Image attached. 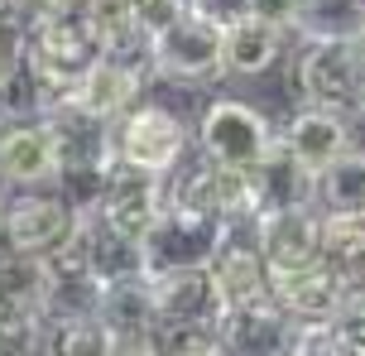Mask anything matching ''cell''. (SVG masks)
I'll use <instances>...</instances> for the list:
<instances>
[{
  "label": "cell",
  "mask_w": 365,
  "mask_h": 356,
  "mask_svg": "<svg viewBox=\"0 0 365 356\" xmlns=\"http://www.w3.org/2000/svg\"><path fill=\"white\" fill-rule=\"evenodd\" d=\"M293 92L303 106H322L346 121L365 116V54L356 34H303L293 54Z\"/></svg>",
  "instance_id": "6da1fadb"
},
{
  "label": "cell",
  "mask_w": 365,
  "mask_h": 356,
  "mask_svg": "<svg viewBox=\"0 0 365 356\" xmlns=\"http://www.w3.org/2000/svg\"><path fill=\"white\" fill-rule=\"evenodd\" d=\"M145 68L159 82H212L226 73V24L207 10H187L182 19H173L168 29L149 34L145 44Z\"/></svg>",
  "instance_id": "7a4b0ae2"
},
{
  "label": "cell",
  "mask_w": 365,
  "mask_h": 356,
  "mask_svg": "<svg viewBox=\"0 0 365 356\" xmlns=\"http://www.w3.org/2000/svg\"><path fill=\"white\" fill-rule=\"evenodd\" d=\"M240 226L226 222V217H212V212H197V207L182 203H164L154 231L145 236V260L149 275H168V270H202V265L217 260V250Z\"/></svg>",
  "instance_id": "3957f363"
},
{
  "label": "cell",
  "mask_w": 365,
  "mask_h": 356,
  "mask_svg": "<svg viewBox=\"0 0 365 356\" xmlns=\"http://www.w3.org/2000/svg\"><path fill=\"white\" fill-rule=\"evenodd\" d=\"M96 58H101V49L87 34L82 15H53V19L24 24V68L34 73V82L43 92L53 96V106Z\"/></svg>",
  "instance_id": "277c9868"
},
{
  "label": "cell",
  "mask_w": 365,
  "mask_h": 356,
  "mask_svg": "<svg viewBox=\"0 0 365 356\" xmlns=\"http://www.w3.org/2000/svg\"><path fill=\"white\" fill-rule=\"evenodd\" d=\"M110 154L120 169L168 178L187 154V126L159 101H140L135 111H125L110 126Z\"/></svg>",
  "instance_id": "5b68a950"
},
{
  "label": "cell",
  "mask_w": 365,
  "mask_h": 356,
  "mask_svg": "<svg viewBox=\"0 0 365 356\" xmlns=\"http://www.w3.org/2000/svg\"><path fill=\"white\" fill-rule=\"evenodd\" d=\"M145 77H149L145 58L101 54L87 73L63 92V101H58L53 111L82 116V121H91V126H115L125 111L140 106V96H145Z\"/></svg>",
  "instance_id": "8992f818"
},
{
  "label": "cell",
  "mask_w": 365,
  "mask_h": 356,
  "mask_svg": "<svg viewBox=\"0 0 365 356\" xmlns=\"http://www.w3.org/2000/svg\"><path fill=\"white\" fill-rule=\"evenodd\" d=\"M274 140H279V131L250 101H236V96L212 101L197 126L202 159H217V164H231V169H255L259 159L274 150Z\"/></svg>",
  "instance_id": "52a82bcc"
},
{
  "label": "cell",
  "mask_w": 365,
  "mask_h": 356,
  "mask_svg": "<svg viewBox=\"0 0 365 356\" xmlns=\"http://www.w3.org/2000/svg\"><path fill=\"white\" fill-rule=\"evenodd\" d=\"M68 145L53 116H29V121H10L5 140H0V178L10 188H53L63 173Z\"/></svg>",
  "instance_id": "ba28073f"
},
{
  "label": "cell",
  "mask_w": 365,
  "mask_h": 356,
  "mask_svg": "<svg viewBox=\"0 0 365 356\" xmlns=\"http://www.w3.org/2000/svg\"><path fill=\"white\" fill-rule=\"evenodd\" d=\"M168 203L197 207L212 217H226L236 226H250L255 217V193H250V169H231L217 159H202L192 169L168 173Z\"/></svg>",
  "instance_id": "9c48e42d"
},
{
  "label": "cell",
  "mask_w": 365,
  "mask_h": 356,
  "mask_svg": "<svg viewBox=\"0 0 365 356\" xmlns=\"http://www.w3.org/2000/svg\"><path fill=\"white\" fill-rule=\"evenodd\" d=\"M77 231V212L58 188H15L10 193V217H5V241L24 255H58L68 236Z\"/></svg>",
  "instance_id": "30bf717a"
},
{
  "label": "cell",
  "mask_w": 365,
  "mask_h": 356,
  "mask_svg": "<svg viewBox=\"0 0 365 356\" xmlns=\"http://www.w3.org/2000/svg\"><path fill=\"white\" fill-rule=\"evenodd\" d=\"M250 241L274 270H308L322 260V207H289V212H255Z\"/></svg>",
  "instance_id": "8fae6325"
},
{
  "label": "cell",
  "mask_w": 365,
  "mask_h": 356,
  "mask_svg": "<svg viewBox=\"0 0 365 356\" xmlns=\"http://www.w3.org/2000/svg\"><path fill=\"white\" fill-rule=\"evenodd\" d=\"M149 280H154L159 327H212V332H221V322L231 318L207 265L202 270H168V275H149Z\"/></svg>",
  "instance_id": "7c38bea8"
},
{
  "label": "cell",
  "mask_w": 365,
  "mask_h": 356,
  "mask_svg": "<svg viewBox=\"0 0 365 356\" xmlns=\"http://www.w3.org/2000/svg\"><path fill=\"white\" fill-rule=\"evenodd\" d=\"M164 203H168V178H154V173L120 169V164H115L96 217H101L110 231L130 236V241H145L149 231H154V222H159Z\"/></svg>",
  "instance_id": "4fadbf2b"
},
{
  "label": "cell",
  "mask_w": 365,
  "mask_h": 356,
  "mask_svg": "<svg viewBox=\"0 0 365 356\" xmlns=\"http://www.w3.org/2000/svg\"><path fill=\"white\" fill-rule=\"evenodd\" d=\"M269 299L289 313L293 322H331L346 303V280L327 260L308 270H274L269 275Z\"/></svg>",
  "instance_id": "5bb4252c"
},
{
  "label": "cell",
  "mask_w": 365,
  "mask_h": 356,
  "mask_svg": "<svg viewBox=\"0 0 365 356\" xmlns=\"http://www.w3.org/2000/svg\"><path fill=\"white\" fill-rule=\"evenodd\" d=\"M250 193H255V212L317 207V173H312L284 140H274V150L250 169Z\"/></svg>",
  "instance_id": "9a60e30c"
},
{
  "label": "cell",
  "mask_w": 365,
  "mask_h": 356,
  "mask_svg": "<svg viewBox=\"0 0 365 356\" xmlns=\"http://www.w3.org/2000/svg\"><path fill=\"white\" fill-rule=\"evenodd\" d=\"M279 140L289 145L312 173H322L331 159H341L346 150H356V121L336 111H322V106H298V111L284 121Z\"/></svg>",
  "instance_id": "2e32d148"
},
{
  "label": "cell",
  "mask_w": 365,
  "mask_h": 356,
  "mask_svg": "<svg viewBox=\"0 0 365 356\" xmlns=\"http://www.w3.org/2000/svg\"><path fill=\"white\" fill-rule=\"evenodd\" d=\"M221 342H226L231 356H293L298 322L274 299H264V303H250V308H236L221 322Z\"/></svg>",
  "instance_id": "e0dca14e"
},
{
  "label": "cell",
  "mask_w": 365,
  "mask_h": 356,
  "mask_svg": "<svg viewBox=\"0 0 365 356\" xmlns=\"http://www.w3.org/2000/svg\"><path fill=\"white\" fill-rule=\"evenodd\" d=\"M289 49V29L259 15L226 19V73L231 77H264Z\"/></svg>",
  "instance_id": "ac0fdd59"
},
{
  "label": "cell",
  "mask_w": 365,
  "mask_h": 356,
  "mask_svg": "<svg viewBox=\"0 0 365 356\" xmlns=\"http://www.w3.org/2000/svg\"><path fill=\"white\" fill-rule=\"evenodd\" d=\"M207 270H212L221 299H226V313L269 299V265H264V255H259L255 241H236V236H231Z\"/></svg>",
  "instance_id": "d6986e66"
},
{
  "label": "cell",
  "mask_w": 365,
  "mask_h": 356,
  "mask_svg": "<svg viewBox=\"0 0 365 356\" xmlns=\"http://www.w3.org/2000/svg\"><path fill=\"white\" fill-rule=\"evenodd\" d=\"M77 15L87 24V34L96 39L101 54L115 58H145V5L140 0H82Z\"/></svg>",
  "instance_id": "ffe728a7"
},
{
  "label": "cell",
  "mask_w": 365,
  "mask_h": 356,
  "mask_svg": "<svg viewBox=\"0 0 365 356\" xmlns=\"http://www.w3.org/2000/svg\"><path fill=\"white\" fill-rule=\"evenodd\" d=\"M48 280H53V265L43 255H24L10 241H0V303L5 308H34V313H43Z\"/></svg>",
  "instance_id": "44dd1931"
},
{
  "label": "cell",
  "mask_w": 365,
  "mask_h": 356,
  "mask_svg": "<svg viewBox=\"0 0 365 356\" xmlns=\"http://www.w3.org/2000/svg\"><path fill=\"white\" fill-rule=\"evenodd\" d=\"M53 265V280H48V299H43V318L48 322H68V318H96L101 313V294H106V284L87 275V270H77V265Z\"/></svg>",
  "instance_id": "7402d4cb"
},
{
  "label": "cell",
  "mask_w": 365,
  "mask_h": 356,
  "mask_svg": "<svg viewBox=\"0 0 365 356\" xmlns=\"http://www.w3.org/2000/svg\"><path fill=\"white\" fill-rule=\"evenodd\" d=\"M96 318L106 322L110 332H154V327H159V313H154V280H149V275H135V280L106 284Z\"/></svg>",
  "instance_id": "603a6c76"
},
{
  "label": "cell",
  "mask_w": 365,
  "mask_h": 356,
  "mask_svg": "<svg viewBox=\"0 0 365 356\" xmlns=\"http://www.w3.org/2000/svg\"><path fill=\"white\" fill-rule=\"evenodd\" d=\"M322 260L346 280V289L365 284V217L322 212Z\"/></svg>",
  "instance_id": "cb8c5ba5"
},
{
  "label": "cell",
  "mask_w": 365,
  "mask_h": 356,
  "mask_svg": "<svg viewBox=\"0 0 365 356\" xmlns=\"http://www.w3.org/2000/svg\"><path fill=\"white\" fill-rule=\"evenodd\" d=\"M317 207L365 217V150H346L317 173Z\"/></svg>",
  "instance_id": "d4e9b609"
},
{
  "label": "cell",
  "mask_w": 365,
  "mask_h": 356,
  "mask_svg": "<svg viewBox=\"0 0 365 356\" xmlns=\"http://www.w3.org/2000/svg\"><path fill=\"white\" fill-rule=\"evenodd\" d=\"M115 332L101 318H68L48 322V352L43 356H110Z\"/></svg>",
  "instance_id": "484cf974"
},
{
  "label": "cell",
  "mask_w": 365,
  "mask_h": 356,
  "mask_svg": "<svg viewBox=\"0 0 365 356\" xmlns=\"http://www.w3.org/2000/svg\"><path fill=\"white\" fill-rule=\"evenodd\" d=\"M48 352V318L34 308L0 313V356H43Z\"/></svg>",
  "instance_id": "4316f807"
},
{
  "label": "cell",
  "mask_w": 365,
  "mask_h": 356,
  "mask_svg": "<svg viewBox=\"0 0 365 356\" xmlns=\"http://www.w3.org/2000/svg\"><path fill=\"white\" fill-rule=\"evenodd\" d=\"M327 327H331L336 356H365V284L346 289V303H341V313Z\"/></svg>",
  "instance_id": "83f0119b"
},
{
  "label": "cell",
  "mask_w": 365,
  "mask_h": 356,
  "mask_svg": "<svg viewBox=\"0 0 365 356\" xmlns=\"http://www.w3.org/2000/svg\"><path fill=\"white\" fill-rule=\"evenodd\" d=\"M159 356H231L212 327H154Z\"/></svg>",
  "instance_id": "f1b7e54d"
},
{
  "label": "cell",
  "mask_w": 365,
  "mask_h": 356,
  "mask_svg": "<svg viewBox=\"0 0 365 356\" xmlns=\"http://www.w3.org/2000/svg\"><path fill=\"white\" fill-rule=\"evenodd\" d=\"M308 10H312V0H250V10H245V15L274 19V24H284L289 34H298V29L308 24Z\"/></svg>",
  "instance_id": "f546056e"
},
{
  "label": "cell",
  "mask_w": 365,
  "mask_h": 356,
  "mask_svg": "<svg viewBox=\"0 0 365 356\" xmlns=\"http://www.w3.org/2000/svg\"><path fill=\"white\" fill-rule=\"evenodd\" d=\"M24 73V29L19 24H0V92Z\"/></svg>",
  "instance_id": "4dcf8cb0"
},
{
  "label": "cell",
  "mask_w": 365,
  "mask_h": 356,
  "mask_svg": "<svg viewBox=\"0 0 365 356\" xmlns=\"http://www.w3.org/2000/svg\"><path fill=\"white\" fill-rule=\"evenodd\" d=\"M140 5H145V34H159L192 10V0H140Z\"/></svg>",
  "instance_id": "1f68e13d"
},
{
  "label": "cell",
  "mask_w": 365,
  "mask_h": 356,
  "mask_svg": "<svg viewBox=\"0 0 365 356\" xmlns=\"http://www.w3.org/2000/svg\"><path fill=\"white\" fill-rule=\"evenodd\" d=\"M110 356H159V342H154V332H115Z\"/></svg>",
  "instance_id": "d6a6232c"
},
{
  "label": "cell",
  "mask_w": 365,
  "mask_h": 356,
  "mask_svg": "<svg viewBox=\"0 0 365 356\" xmlns=\"http://www.w3.org/2000/svg\"><path fill=\"white\" fill-rule=\"evenodd\" d=\"M29 19V0H0V24H19L24 29Z\"/></svg>",
  "instance_id": "836d02e7"
},
{
  "label": "cell",
  "mask_w": 365,
  "mask_h": 356,
  "mask_svg": "<svg viewBox=\"0 0 365 356\" xmlns=\"http://www.w3.org/2000/svg\"><path fill=\"white\" fill-rule=\"evenodd\" d=\"M10 193H15V188L5 183V178H0V241H5V217H10Z\"/></svg>",
  "instance_id": "e575fe53"
},
{
  "label": "cell",
  "mask_w": 365,
  "mask_h": 356,
  "mask_svg": "<svg viewBox=\"0 0 365 356\" xmlns=\"http://www.w3.org/2000/svg\"><path fill=\"white\" fill-rule=\"evenodd\" d=\"M356 44H361V54H365V10H361V19H356Z\"/></svg>",
  "instance_id": "d590c367"
},
{
  "label": "cell",
  "mask_w": 365,
  "mask_h": 356,
  "mask_svg": "<svg viewBox=\"0 0 365 356\" xmlns=\"http://www.w3.org/2000/svg\"><path fill=\"white\" fill-rule=\"evenodd\" d=\"M312 5H346V0H312Z\"/></svg>",
  "instance_id": "8d00e7d4"
},
{
  "label": "cell",
  "mask_w": 365,
  "mask_h": 356,
  "mask_svg": "<svg viewBox=\"0 0 365 356\" xmlns=\"http://www.w3.org/2000/svg\"><path fill=\"white\" fill-rule=\"evenodd\" d=\"M5 126H10V121H5V116H0V140H5Z\"/></svg>",
  "instance_id": "74e56055"
},
{
  "label": "cell",
  "mask_w": 365,
  "mask_h": 356,
  "mask_svg": "<svg viewBox=\"0 0 365 356\" xmlns=\"http://www.w3.org/2000/svg\"><path fill=\"white\" fill-rule=\"evenodd\" d=\"M0 313H5V303H0Z\"/></svg>",
  "instance_id": "f35d334b"
}]
</instances>
